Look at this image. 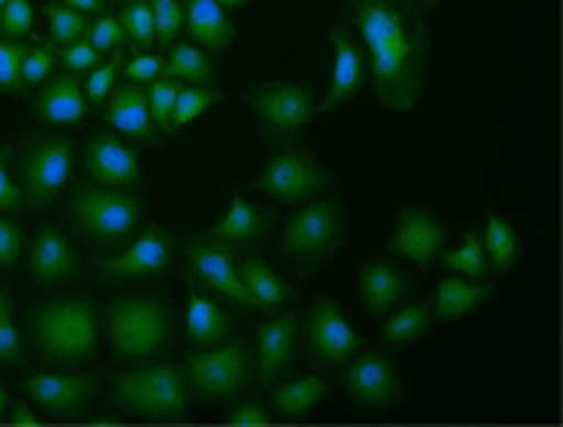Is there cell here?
Masks as SVG:
<instances>
[{
	"instance_id": "6f0895ef",
	"label": "cell",
	"mask_w": 563,
	"mask_h": 427,
	"mask_svg": "<svg viewBox=\"0 0 563 427\" xmlns=\"http://www.w3.org/2000/svg\"><path fill=\"white\" fill-rule=\"evenodd\" d=\"M3 3H7V0H0V7H3Z\"/></svg>"
},
{
	"instance_id": "52a82bcc",
	"label": "cell",
	"mask_w": 563,
	"mask_h": 427,
	"mask_svg": "<svg viewBox=\"0 0 563 427\" xmlns=\"http://www.w3.org/2000/svg\"><path fill=\"white\" fill-rule=\"evenodd\" d=\"M75 165V145L65 135H43L30 142V148L20 158V187L26 193V203L33 210L48 206L71 177Z\"/></svg>"
},
{
	"instance_id": "f35d334b",
	"label": "cell",
	"mask_w": 563,
	"mask_h": 427,
	"mask_svg": "<svg viewBox=\"0 0 563 427\" xmlns=\"http://www.w3.org/2000/svg\"><path fill=\"white\" fill-rule=\"evenodd\" d=\"M36 26V10L30 0H7L0 7V40H20L30 36Z\"/></svg>"
},
{
	"instance_id": "c3c4849f",
	"label": "cell",
	"mask_w": 563,
	"mask_h": 427,
	"mask_svg": "<svg viewBox=\"0 0 563 427\" xmlns=\"http://www.w3.org/2000/svg\"><path fill=\"white\" fill-rule=\"evenodd\" d=\"M62 58H65V65H68L71 71H87V68H97V61H100V52L87 43V40H78V43L65 45Z\"/></svg>"
},
{
	"instance_id": "d6986e66",
	"label": "cell",
	"mask_w": 563,
	"mask_h": 427,
	"mask_svg": "<svg viewBox=\"0 0 563 427\" xmlns=\"http://www.w3.org/2000/svg\"><path fill=\"white\" fill-rule=\"evenodd\" d=\"M30 270L40 283H65L75 277V270H78L75 248L55 225H43L36 232V238L30 245Z\"/></svg>"
},
{
	"instance_id": "4316f807",
	"label": "cell",
	"mask_w": 563,
	"mask_h": 427,
	"mask_svg": "<svg viewBox=\"0 0 563 427\" xmlns=\"http://www.w3.org/2000/svg\"><path fill=\"white\" fill-rule=\"evenodd\" d=\"M239 270H242L245 290H249V296L255 302V308L274 312V308H280L284 302H290V296H294V290L280 280V273L267 260H261V257H242Z\"/></svg>"
},
{
	"instance_id": "277c9868",
	"label": "cell",
	"mask_w": 563,
	"mask_h": 427,
	"mask_svg": "<svg viewBox=\"0 0 563 427\" xmlns=\"http://www.w3.org/2000/svg\"><path fill=\"white\" fill-rule=\"evenodd\" d=\"M113 395L120 408L145 422H180L187 412V383L177 363H148L117 377Z\"/></svg>"
},
{
	"instance_id": "7bdbcfd3",
	"label": "cell",
	"mask_w": 563,
	"mask_h": 427,
	"mask_svg": "<svg viewBox=\"0 0 563 427\" xmlns=\"http://www.w3.org/2000/svg\"><path fill=\"white\" fill-rule=\"evenodd\" d=\"M23 206H26V193L10 173V145H0V213H16Z\"/></svg>"
},
{
	"instance_id": "30bf717a",
	"label": "cell",
	"mask_w": 563,
	"mask_h": 427,
	"mask_svg": "<svg viewBox=\"0 0 563 427\" xmlns=\"http://www.w3.org/2000/svg\"><path fill=\"white\" fill-rule=\"evenodd\" d=\"M325 183L329 173L319 168V161L309 151H280L267 158V165L255 180L261 193H267L277 203H303Z\"/></svg>"
},
{
	"instance_id": "5bb4252c",
	"label": "cell",
	"mask_w": 563,
	"mask_h": 427,
	"mask_svg": "<svg viewBox=\"0 0 563 427\" xmlns=\"http://www.w3.org/2000/svg\"><path fill=\"white\" fill-rule=\"evenodd\" d=\"M351 360H354V363L347 367L345 389L347 395L354 398V405H361V408H367V412H377V408H387V405L402 402L399 377H396L393 363L384 353L364 350L361 357L354 353Z\"/></svg>"
},
{
	"instance_id": "816d5d0a",
	"label": "cell",
	"mask_w": 563,
	"mask_h": 427,
	"mask_svg": "<svg viewBox=\"0 0 563 427\" xmlns=\"http://www.w3.org/2000/svg\"><path fill=\"white\" fill-rule=\"evenodd\" d=\"M62 3H68L81 13H100L103 10V0H62Z\"/></svg>"
},
{
	"instance_id": "44dd1931",
	"label": "cell",
	"mask_w": 563,
	"mask_h": 427,
	"mask_svg": "<svg viewBox=\"0 0 563 427\" xmlns=\"http://www.w3.org/2000/svg\"><path fill=\"white\" fill-rule=\"evenodd\" d=\"M107 123L130 135L139 142H155V132H152V113H148V90H142V85H126L113 87L110 100H107Z\"/></svg>"
},
{
	"instance_id": "9a60e30c",
	"label": "cell",
	"mask_w": 563,
	"mask_h": 427,
	"mask_svg": "<svg viewBox=\"0 0 563 427\" xmlns=\"http://www.w3.org/2000/svg\"><path fill=\"white\" fill-rule=\"evenodd\" d=\"M448 241V225L438 222L432 213L419 210V206H402L399 210V222L390 238L393 255L412 260L416 267H432L441 248Z\"/></svg>"
},
{
	"instance_id": "f6af8a7d",
	"label": "cell",
	"mask_w": 563,
	"mask_h": 427,
	"mask_svg": "<svg viewBox=\"0 0 563 427\" xmlns=\"http://www.w3.org/2000/svg\"><path fill=\"white\" fill-rule=\"evenodd\" d=\"M87 43L93 45L97 52H107V48H120L126 43V30L120 23V16H100L87 26Z\"/></svg>"
},
{
	"instance_id": "4fadbf2b",
	"label": "cell",
	"mask_w": 563,
	"mask_h": 427,
	"mask_svg": "<svg viewBox=\"0 0 563 427\" xmlns=\"http://www.w3.org/2000/svg\"><path fill=\"white\" fill-rule=\"evenodd\" d=\"M187 260H190V270H194L213 293L232 300L235 305L255 308V302H252L249 290H245L239 260H235L232 251L225 248V241H217V238H213V241L194 238V241H187Z\"/></svg>"
},
{
	"instance_id": "484cf974",
	"label": "cell",
	"mask_w": 563,
	"mask_h": 427,
	"mask_svg": "<svg viewBox=\"0 0 563 427\" xmlns=\"http://www.w3.org/2000/svg\"><path fill=\"white\" fill-rule=\"evenodd\" d=\"M493 293H496V283H467L464 277H444V280H438L432 312L444 322L464 318V315H474Z\"/></svg>"
},
{
	"instance_id": "4dcf8cb0",
	"label": "cell",
	"mask_w": 563,
	"mask_h": 427,
	"mask_svg": "<svg viewBox=\"0 0 563 427\" xmlns=\"http://www.w3.org/2000/svg\"><path fill=\"white\" fill-rule=\"evenodd\" d=\"M261 228H264V215L242 193H232L229 210H225V215L219 218L217 228H213V238L225 241V245H242V241L258 238Z\"/></svg>"
},
{
	"instance_id": "680465c9",
	"label": "cell",
	"mask_w": 563,
	"mask_h": 427,
	"mask_svg": "<svg viewBox=\"0 0 563 427\" xmlns=\"http://www.w3.org/2000/svg\"><path fill=\"white\" fill-rule=\"evenodd\" d=\"M123 3H130V0H123Z\"/></svg>"
},
{
	"instance_id": "11a10c76",
	"label": "cell",
	"mask_w": 563,
	"mask_h": 427,
	"mask_svg": "<svg viewBox=\"0 0 563 427\" xmlns=\"http://www.w3.org/2000/svg\"><path fill=\"white\" fill-rule=\"evenodd\" d=\"M7 405H10V402H7V383L0 380V415L7 412Z\"/></svg>"
},
{
	"instance_id": "f5cc1de1",
	"label": "cell",
	"mask_w": 563,
	"mask_h": 427,
	"mask_svg": "<svg viewBox=\"0 0 563 427\" xmlns=\"http://www.w3.org/2000/svg\"><path fill=\"white\" fill-rule=\"evenodd\" d=\"M217 3L222 10H239V7H245L249 0H217Z\"/></svg>"
},
{
	"instance_id": "e0dca14e",
	"label": "cell",
	"mask_w": 563,
	"mask_h": 427,
	"mask_svg": "<svg viewBox=\"0 0 563 427\" xmlns=\"http://www.w3.org/2000/svg\"><path fill=\"white\" fill-rule=\"evenodd\" d=\"M23 385L33 395V402L48 415L71 418L90 402L97 380L93 377H65V373H33L23 380Z\"/></svg>"
},
{
	"instance_id": "ba28073f",
	"label": "cell",
	"mask_w": 563,
	"mask_h": 427,
	"mask_svg": "<svg viewBox=\"0 0 563 427\" xmlns=\"http://www.w3.org/2000/svg\"><path fill=\"white\" fill-rule=\"evenodd\" d=\"M342 241V206L325 196L294 215L280 235V251L297 263H312Z\"/></svg>"
},
{
	"instance_id": "db71d44e",
	"label": "cell",
	"mask_w": 563,
	"mask_h": 427,
	"mask_svg": "<svg viewBox=\"0 0 563 427\" xmlns=\"http://www.w3.org/2000/svg\"><path fill=\"white\" fill-rule=\"evenodd\" d=\"M90 425H97V427H117V425H120V418H90Z\"/></svg>"
},
{
	"instance_id": "bcb514c9",
	"label": "cell",
	"mask_w": 563,
	"mask_h": 427,
	"mask_svg": "<svg viewBox=\"0 0 563 427\" xmlns=\"http://www.w3.org/2000/svg\"><path fill=\"white\" fill-rule=\"evenodd\" d=\"M23 257V228L0 213V270H13Z\"/></svg>"
},
{
	"instance_id": "d590c367",
	"label": "cell",
	"mask_w": 563,
	"mask_h": 427,
	"mask_svg": "<svg viewBox=\"0 0 563 427\" xmlns=\"http://www.w3.org/2000/svg\"><path fill=\"white\" fill-rule=\"evenodd\" d=\"M0 363L7 367L23 363V341H20V328L13 318V296L7 286H0Z\"/></svg>"
},
{
	"instance_id": "8992f818",
	"label": "cell",
	"mask_w": 563,
	"mask_h": 427,
	"mask_svg": "<svg viewBox=\"0 0 563 427\" xmlns=\"http://www.w3.org/2000/svg\"><path fill=\"white\" fill-rule=\"evenodd\" d=\"M71 222L93 241H120L139 225L142 200L100 183H81L68 203Z\"/></svg>"
},
{
	"instance_id": "2e32d148",
	"label": "cell",
	"mask_w": 563,
	"mask_h": 427,
	"mask_svg": "<svg viewBox=\"0 0 563 427\" xmlns=\"http://www.w3.org/2000/svg\"><path fill=\"white\" fill-rule=\"evenodd\" d=\"M87 173L110 190H130L139 183L142 168H139V155L132 151L126 142H120L110 132H100L90 138L85 151Z\"/></svg>"
},
{
	"instance_id": "681fc988",
	"label": "cell",
	"mask_w": 563,
	"mask_h": 427,
	"mask_svg": "<svg viewBox=\"0 0 563 427\" xmlns=\"http://www.w3.org/2000/svg\"><path fill=\"white\" fill-rule=\"evenodd\" d=\"M225 425L264 427L271 425V415H267V408H264L261 402H245V405H239V408H232V412L225 415Z\"/></svg>"
},
{
	"instance_id": "f907efd6",
	"label": "cell",
	"mask_w": 563,
	"mask_h": 427,
	"mask_svg": "<svg viewBox=\"0 0 563 427\" xmlns=\"http://www.w3.org/2000/svg\"><path fill=\"white\" fill-rule=\"evenodd\" d=\"M7 422L10 425H16V427H36L40 425V418L33 415V408L26 405V402H16L10 412H7Z\"/></svg>"
},
{
	"instance_id": "83f0119b",
	"label": "cell",
	"mask_w": 563,
	"mask_h": 427,
	"mask_svg": "<svg viewBox=\"0 0 563 427\" xmlns=\"http://www.w3.org/2000/svg\"><path fill=\"white\" fill-rule=\"evenodd\" d=\"M483 251H486V260H489V267L503 277V273H509L516 263H519L521 255V238L519 232L506 222V218H499V215H486V228H483Z\"/></svg>"
},
{
	"instance_id": "7dc6e473",
	"label": "cell",
	"mask_w": 563,
	"mask_h": 427,
	"mask_svg": "<svg viewBox=\"0 0 563 427\" xmlns=\"http://www.w3.org/2000/svg\"><path fill=\"white\" fill-rule=\"evenodd\" d=\"M123 71L132 85H152L165 71V61H162V55H135L123 65Z\"/></svg>"
},
{
	"instance_id": "d6a6232c",
	"label": "cell",
	"mask_w": 563,
	"mask_h": 427,
	"mask_svg": "<svg viewBox=\"0 0 563 427\" xmlns=\"http://www.w3.org/2000/svg\"><path fill=\"white\" fill-rule=\"evenodd\" d=\"M213 103H219V93L213 87L207 85H194V87H180L177 90V100H174V113H172V128L168 135L180 132L187 123H194L200 113H207Z\"/></svg>"
},
{
	"instance_id": "ffe728a7",
	"label": "cell",
	"mask_w": 563,
	"mask_h": 427,
	"mask_svg": "<svg viewBox=\"0 0 563 427\" xmlns=\"http://www.w3.org/2000/svg\"><path fill=\"white\" fill-rule=\"evenodd\" d=\"M297 350V315H280L258 325V380L274 383L294 360Z\"/></svg>"
},
{
	"instance_id": "9c48e42d",
	"label": "cell",
	"mask_w": 563,
	"mask_h": 427,
	"mask_svg": "<svg viewBox=\"0 0 563 427\" xmlns=\"http://www.w3.org/2000/svg\"><path fill=\"white\" fill-rule=\"evenodd\" d=\"M255 120L264 128L267 138H284L303 132L312 116H316V100L312 93L300 85L277 81V85H261L245 93Z\"/></svg>"
},
{
	"instance_id": "7c38bea8",
	"label": "cell",
	"mask_w": 563,
	"mask_h": 427,
	"mask_svg": "<svg viewBox=\"0 0 563 427\" xmlns=\"http://www.w3.org/2000/svg\"><path fill=\"white\" fill-rule=\"evenodd\" d=\"M309 350L322 367H345L361 350V338L347 325L342 305L332 296H319L309 312Z\"/></svg>"
},
{
	"instance_id": "9f6ffc18",
	"label": "cell",
	"mask_w": 563,
	"mask_h": 427,
	"mask_svg": "<svg viewBox=\"0 0 563 427\" xmlns=\"http://www.w3.org/2000/svg\"><path fill=\"white\" fill-rule=\"evenodd\" d=\"M422 3H426V7H434V3H438V0H422Z\"/></svg>"
},
{
	"instance_id": "d4e9b609",
	"label": "cell",
	"mask_w": 563,
	"mask_h": 427,
	"mask_svg": "<svg viewBox=\"0 0 563 427\" xmlns=\"http://www.w3.org/2000/svg\"><path fill=\"white\" fill-rule=\"evenodd\" d=\"M357 290H361V305L371 315H384L402 300L406 277L387 260H367L357 273Z\"/></svg>"
},
{
	"instance_id": "5b68a950",
	"label": "cell",
	"mask_w": 563,
	"mask_h": 427,
	"mask_svg": "<svg viewBox=\"0 0 563 427\" xmlns=\"http://www.w3.org/2000/svg\"><path fill=\"white\" fill-rule=\"evenodd\" d=\"M252 380V353L242 341L203 347L184 357V383L200 398L222 402L239 395Z\"/></svg>"
},
{
	"instance_id": "cb8c5ba5",
	"label": "cell",
	"mask_w": 563,
	"mask_h": 427,
	"mask_svg": "<svg viewBox=\"0 0 563 427\" xmlns=\"http://www.w3.org/2000/svg\"><path fill=\"white\" fill-rule=\"evenodd\" d=\"M184 30L190 33L194 45H203L210 52H225L235 40V23L225 16L217 0H187Z\"/></svg>"
},
{
	"instance_id": "836d02e7",
	"label": "cell",
	"mask_w": 563,
	"mask_h": 427,
	"mask_svg": "<svg viewBox=\"0 0 563 427\" xmlns=\"http://www.w3.org/2000/svg\"><path fill=\"white\" fill-rule=\"evenodd\" d=\"M43 13L45 20H48V33H52L55 43L71 45L78 43V40H85L90 23H85V13L81 10H75V7H68L62 0H48Z\"/></svg>"
},
{
	"instance_id": "1f68e13d",
	"label": "cell",
	"mask_w": 563,
	"mask_h": 427,
	"mask_svg": "<svg viewBox=\"0 0 563 427\" xmlns=\"http://www.w3.org/2000/svg\"><path fill=\"white\" fill-rule=\"evenodd\" d=\"M165 75H172L177 81H190V85L213 87L217 71L213 61L207 58V52H200V45L194 43H174L172 58L165 65Z\"/></svg>"
},
{
	"instance_id": "8d00e7d4",
	"label": "cell",
	"mask_w": 563,
	"mask_h": 427,
	"mask_svg": "<svg viewBox=\"0 0 563 427\" xmlns=\"http://www.w3.org/2000/svg\"><path fill=\"white\" fill-rule=\"evenodd\" d=\"M177 90H180V81L172 78V75H158L152 87H148V113H152V126L155 128H172V113H174V100H177Z\"/></svg>"
},
{
	"instance_id": "7402d4cb",
	"label": "cell",
	"mask_w": 563,
	"mask_h": 427,
	"mask_svg": "<svg viewBox=\"0 0 563 427\" xmlns=\"http://www.w3.org/2000/svg\"><path fill=\"white\" fill-rule=\"evenodd\" d=\"M87 93L71 75H52L36 100V116L45 126H75L87 113Z\"/></svg>"
},
{
	"instance_id": "7a4b0ae2",
	"label": "cell",
	"mask_w": 563,
	"mask_h": 427,
	"mask_svg": "<svg viewBox=\"0 0 563 427\" xmlns=\"http://www.w3.org/2000/svg\"><path fill=\"white\" fill-rule=\"evenodd\" d=\"M33 338L48 360L81 363L97 353L100 344V315L85 296L43 302L33 315Z\"/></svg>"
},
{
	"instance_id": "60d3db41",
	"label": "cell",
	"mask_w": 563,
	"mask_h": 427,
	"mask_svg": "<svg viewBox=\"0 0 563 427\" xmlns=\"http://www.w3.org/2000/svg\"><path fill=\"white\" fill-rule=\"evenodd\" d=\"M120 68H123L120 55H113L107 65L93 68V75L85 81V93L90 106H100V110H103V103L110 100V93H113V87H117V75H120Z\"/></svg>"
},
{
	"instance_id": "ab89813d",
	"label": "cell",
	"mask_w": 563,
	"mask_h": 427,
	"mask_svg": "<svg viewBox=\"0 0 563 427\" xmlns=\"http://www.w3.org/2000/svg\"><path fill=\"white\" fill-rule=\"evenodd\" d=\"M23 58H26V45L13 43V40H0V90L7 93H23Z\"/></svg>"
},
{
	"instance_id": "603a6c76",
	"label": "cell",
	"mask_w": 563,
	"mask_h": 427,
	"mask_svg": "<svg viewBox=\"0 0 563 427\" xmlns=\"http://www.w3.org/2000/svg\"><path fill=\"white\" fill-rule=\"evenodd\" d=\"M235 335L232 318L219 308L207 293L197 290V283L187 286V338L197 347H217Z\"/></svg>"
},
{
	"instance_id": "b9f144b4",
	"label": "cell",
	"mask_w": 563,
	"mask_h": 427,
	"mask_svg": "<svg viewBox=\"0 0 563 427\" xmlns=\"http://www.w3.org/2000/svg\"><path fill=\"white\" fill-rule=\"evenodd\" d=\"M155 13V40L162 45H172L174 36L184 26V7L180 0H148Z\"/></svg>"
},
{
	"instance_id": "f1b7e54d",
	"label": "cell",
	"mask_w": 563,
	"mask_h": 427,
	"mask_svg": "<svg viewBox=\"0 0 563 427\" xmlns=\"http://www.w3.org/2000/svg\"><path fill=\"white\" fill-rule=\"evenodd\" d=\"M432 302L416 300L402 305L399 312H393L390 322L380 328V341L387 347H406V344L419 341L429 328H432Z\"/></svg>"
},
{
	"instance_id": "f546056e",
	"label": "cell",
	"mask_w": 563,
	"mask_h": 427,
	"mask_svg": "<svg viewBox=\"0 0 563 427\" xmlns=\"http://www.w3.org/2000/svg\"><path fill=\"white\" fill-rule=\"evenodd\" d=\"M325 395H329V383H325V380H319V377H300V380L284 383L277 389L274 408H277L280 418L300 422V418H306Z\"/></svg>"
},
{
	"instance_id": "ac0fdd59",
	"label": "cell",
	"mask_w": 563,
	"mask_h": 427,
	"mask_svg": "<svg viewBox=\"0 0 563 427\" xmlns=\"http://www.w3.org/2000/svg\"><path fill=\"white\" fill-rule=\"evenodd\" d=\"M329 45H332V81L322 110H335L347 103L361 85H364V71H367V58L361 52V43L347 33V30H329Z\"/></svg>"
},
{
	"instance_id": "3957f363",
	"label": "cell",
	"mask_w": 563,
	"mask_h": 427,
	"mask_svg": "<svg viewBox=\"0 0 563 427\" xmlns=\"http://www.w3.org/2000/svg\"><path fill=\"white\" fill-rule=\"evenodd\" d=\"M110 347L126 363L155 360L172 341V318L155 296H123L103 308Z\"/></svg>"
},
{
	"instance_id": "74e56055",
	"label": "cell",
	"mask_w": 563,
	"mask_h": 427,
	"mask_svg": "<svg viewBox=\"0 0 563 427\" xmlns=\"http://www.w3.org/2000/svg\"><path fill=\"white\" fill-rule=\"evenodd\" d=\"M120 23L126 30V40L135 45H152L155 40V13H152V3L148 0H130L120 13Z\"/></svg>"
},
{
	"instance_id": "6da1fadb",
	"label": "cell",
	"mask_w": 563,
	"mask_h": 427,
	"mask_svg": "<svg viewBox=\"0 0 563 427\" xmlns=\"http://www.w3.org/2000/svg\"><path fill=\"white\" fill-rule=\"evenodd\" d=\"M371 58V81L384 110H412L426 87L429 30L406 0H347Z\"/></svg>"
},
{
	"instance_id": "8fae6325",
	"label": "cell",
	"mask_w": 563,
	"mask_h": 427,
	"mask_svg": "<svg viewBox=\"0 0 563 427\" xmlns=\"http://www.w3.org/2000/svg\"><path fill=\"white\" fill-rule=\"evenodd\" d=\"M172 257H174L172 232H168V228H162V225H148V228L139 235V241L132 245L130 251H123V255H117V257H97V260H93V267H97V273H100V277L123 283V280L158 277V273L172 263Z\"/></svg>"
},
{
	"instance_id": "ee69618b",
	"label": "cell",
	"mask_w": 563,
	"mask_h": 427,
	"mask_svg": "<svg viewBox=\"0 0 563 427\" xmlns=\"http://www.w3.org/2000/svg\"><path fill=\"white\" fill-rule=\"evenodd\" d=\"M55 71V52L52 45L33 43L26 48V58H23V81L26 85H43L52 78Z\"/></svg>"
},
{
	"instance_id": "e575fe53",
	"label": "cell",
	"mask_w": 563,
	"mask_h": 427,
	"mask_svg": "<svg viewBox=\"0 0 563 427\" xmlns=\"http://www.w3.org/2000/svg\"><path fill=\"white\" fill-rule=\"evenodd\" d=\"M438 257L444 260V267H448V270L461 273L464 280H483V277H486V267H489L486 251H483V241H479L474 232H471V235H464V241H461L454 251H448V255H438Z\"/></svg>"
}]
</instances>
